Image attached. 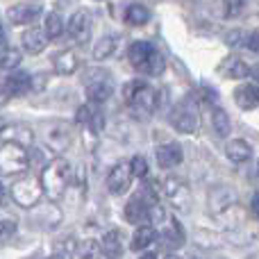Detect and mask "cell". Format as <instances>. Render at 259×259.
Listing matches in <instances>:
<instances>
[{"label":"cell","mask_w":259,"mask_h":259,"mask_svg":"<svg viewBox=\"0 0 259 259\" xmlns=\"http://www.w3.org/2000/svg\"><path fill=\"white\" fill-rule=\"evenodd\" d=\"M221 3H223V7H225V12L228 14H239L243 0H221Z\"/></svg>","instance_id":"74e56055"},{"label":"cell","mask_w":259,"mask_h":259,"mask_svg":"<svg viewBox=\"0 0 259 259\" xmlns=\"http://www.w3.org/2000/svg\"><path fill=\"white\" fill-rule=\"evenodd\" d=\"M155 157H157V164L161 168H175L178 164H182V148L178 143H164L155 150Z\"/></svg>","instance_id":"9c48e42d"},{"label":"cell","mask_w":259,"mask_h":259,"mask_svg":"<svg viewBox=\"0 0 259 259\" xmlns=\"http://www.w3.org/2000/svg\"><path fill=\"white\" fill-rule=\"evenodd\" d=\"M68 34L77 44H87L91 39V14L87 9H80V12H75L71 16V21H68Z\"/></svg>","instance_id":"52a82bcc"},{"label":"cell","mask_w":259,"mask_h":259,"mask_svg":"<svg viewBox=\"0 0 259 259\" xmlns=\"http://www.w3.org/2000/svg\"><path fill=\"white\" fill-rule=\"evenodd\" d=\"M112 94H114V87H112V82L109 80H96V82H89L87 84V98L91 100L94 105H103V103H107L109 98H112Z\"/></svg>","instance_id":"9a60e30c"},{"label":"cell","mask_w":259,"mask_h":259,"mask_svg":"<svg viewBox=\"0 0 259 259\" xmlns=\"http://www.w3.org/2000/svg\"><path fill=\"white\" fill-rule=\"evenodd\" d=\"M46 143H48L55 152L66 150L68 143H71V130L66 125H55L48 134H46Z\"/></svg>","instance_id":"d6986e66"},{"label":"cell","mask_w":259,"mask_h":259,"mask_svg":"<svg viewBox=\"0 0 259 259\" xmlns=\"http://www.w3.org/2000/svg\"><path fill=\"white\" fill-rule=\"evenodd\" d=\"M94 112H96L94 103H91V105H82V107L77 109V114H75V121L82 123V125H87V123L91 121V116H94Z\"/></svg>","instance_id":"d6a6232c"},{"label":"cell","mask_w":259,"mask_h":259,"mask_svg":"<svg viewBox=\"0 0 259 259\" xmlns=\"http://www.w3.org/2000/svg\"><path fill=\"white\" fill-rule=\"evenodd\" d=\"M234 103L243 109V112H250V109L259 107V84H241L234 91Z\"/></svg>","instance_id":"7c38bea8"},{"label":"cell","mask_w":259,"mask_h":259,"mask_svg":"<svg viewBox=\"0 0 259 259\" xmlns=\"http://www.w3.org/2000/svg\"><path fill=\"white\" fill-rule=\"evenodd\" d=\"M125 98H127V105L132 107V112L137 114L139 118H148L152 112L157 109L159 105V94L157 89H152L150 84L146 82H132V84L125 89Z\"/></svg>","instance_id":"7a4b0ae2"},{"label":"cell","mask_w":259,"mask_h":259,"mask_svg":"<svg viewBox=\"0 0 259 259\" xmlns=\"http://www.w3.org/2000/svg\"><path fill=\"white\" fill-rule=\"evenodd\" d=\"M30 168V152L25 146L14 141H5L0 146V173L3 175H18Z\"/></svg>","instance_id":"3957f363"},{"label":"cell","mask_w":259,"mask_h":259,"mask_svg":"<svg viewBox=\"0 0 259 259\" xmlns=\"http://www.w3.org/2000/svg\"><path fill=\"white\" fill-rule=\"evenodd\" d=\"M250 77L255 80V84H259V66H257V68H252V71H250Z\"/></svg>","instance_id":"7bdbcfd3"},{"label":"cell","mask_w":259,"mask_h":259,"mask_svg":"<svg viewBox=\"0 0 259 259\" xmlns=\"http://www.w3.org/2000/svg\"><path fill=\"white\" fill-rule=\"evenodd\" d=\"M0 139H3V141L21 143V146L27 148L34 141V132H32V127L23 125V123H9V125H5L0 130Z\"/></svg>","instance_id":"ba28073f"},{"label":"cell","mask_w":259,"mask_h":259,"mask_svg":"<svg viewBox=\"0 0 259 259\" xmlns=\"http://www.w3.org/2000/svg\"><path fill=\"white\" fill-rule=\"evenodd\" d=\"M55 71L59 75H71L77 71V55L73 50H62V53L55 57Z\"/></svg>","instance_id":"7402d4cb"},{"label":"cell","mask_w":259,"mask_h":259,"mask_svg":"<svg viewBox=\"0 0 259 259\" xmlns=\"http://www.w3.org/2000/svg\"><path fill=\"white\" fill-rule=\"evenodd\" d=\"M225 155H228V159H232L234 164H243V161L250 159L252 148H250V143L243 141V139H232V141L225 146Z\"/></svg>","instance_id":"ac0fdd59"},{"label":"cell","mask_w":259,"mask_h":259,"mask_svg":"<svg viewBox=\"0 0 259 259\" xmlns=\"http://www.w3.org/2000/svg\"><path fill=\"white\" fill-rule=\"evenodd\" d=\"M166 196L168 198H178V193H180V189H184V184L182 182H178L175 178H170V180H166Z\"/></svg>","instance_id":"d590c367"},{"label":"cell","mask_w":259,"mask_h":259,"mask_svg":"<svg viewBox=\"0 0 259 259\" xmlns=\"http://www.w3.org/2000/svg\"><path fill=\"white\" fill-rule=\"evenodd\" d=\"M170 125H173L178 132L182 134H193L200 125V118H198V107L196 100L187 98L182 103H178L173 109H170Z\"/></svg>","instance_id":"277c9868"},{"label":"cell","mask_w":259,"mask_h":259,"mask_svg":"<svg viewBox=\"0 0 259 259\" xmlns=\"http://www.w3.org/2000/svg\"><path fill=\"white\" fill-rule=\"evenodd\" d=\"M123 239H121V232L118 230H112V232H107L103 237V243H100V250H103V255L107 257H118L123 252Z\"/></svg>","instance_id":"603a6c76"},{"label":"cell","mask_w":259,"mask_h":259,"mask_svg":"<svg viewBox=\"0 0 259 259\" xmlns=\"http://www.w3.org/2000/svg\"><path fill=\"white\" fill-rule=\"evenodd\" d=\"M53 255H55V257H75V255H77V243H75V239H64V241H59L57 246H55Z\"/></svg>","instance_id":"f546056e"},{"label":"cell","mask_w":259,"mask_h":259,"mask_svg":"<svg viewBox=\"0 0 259 259\" xmlns=\"http://www.w3.org/2000/svg\"><path fill=\"white\" fill-rule=\"evenodd\" d=\"M148 207H150V202L143 200L141 196H134L125 205V221L132 225L148 223Z\"/></svg>","instance_id":"4fadbf2b"},{"label":"cell","mask_w":259,"mask_h":259,"mask_svg":"<svg viewBox=\"0 0 259 259\" xmlns=\"http://www.w3.org/2000/svg\"><path fill=\"white\" fill-rule=\"evenodd\" d=\"M46 84H48V75H46V73H39V75L32 77V89L34 91H39L41 87H46Z\"/></svg>","instance_id":"f35d334b"},{"label":"cell","mask_w":259,"mask_h":259,"mask_svg":"<svg viewBox=\"0 0 259 259\" xmlns=\"http://www.w3.org/2000/svg\"><path fill=\"white\" fill-rule=\"evenodd\" d=\"M94 246H96L94 241L82 243V246L77 248V255H80V257H98V255H100V250H98V248H94Z\"/></svg>","instance_id":"8d00e7d4"},{"label":"cell","mask_w":259,"mask_h":259,"mask_svg":"<svg viewBox=\"0 0 259 259\" xmlns=\"http://www.w3.org/2000/svg\"><path fill=\"white\" fill-rule=\"evenodd\" d=\"M18 64H21V50L7 48L3 55H0V68H3V71H12V68H16Z\"/></svg>","instance_id":"f1b7e54d"},{"label":"cell","mask_w":259,"mask_h":259,"mask_svg":"<svg viewBox=\"0 0 259 259\" xmlns=\"http://www.w3.org/2000/svg\"><path fill=\"white\" fill-rule=\"evenodd\" d=\"M243 39H246V34L243 32H232V34L225 36V41H228V46H239V41L243 44Z\"/></svg>","instance_id":"ab89813d"},{"label":"cell","mask_w":259,"mask_h":259,"mask_svg":"<svg viewBox=\"0 0 259 259\" xmlns=\"http://www.w3.org/2000/svg\"><path fill=\"white\" fill-rule=\"evenodd\" d=\"M148 18H150V12L141 3H132L125 9V21L130 25H143V23H148Z\"/></svg>","instance_id":"484cf974"},{"label":"cell","mask_w":259,"mask_h":259,"mask_svg":"<svg viewBox=\"0 0 259 259\" xmlns=\"http://www.w3.org/2000/svg\"><path fill=\"white\" fill-rule=\"evenodd\" d=\"M211 127H214V134L221 139L230 137V132H232V121H230V116L225 114V109L216 107L211 109Z\"/></svg>","instance_id":"44dd1931"},{"label":"cell","mask_w":259,"mask_h":259,"mask_svg":"<svg viewBox=\"0 0 259 259\" xmlns=\"http://www.w3.org/2000/svg\"><path fill=\"white\" fill-rule=\"evenodd\" d=\"M257 170H259V164H257Z\"/></svg>","instance_id":"bcb514c9"},{"label":"cell","mask_w":259,"mask_h":259,"mask_svg":"<svg viewBox=\"0 0 259 259\" xmlns=\"http://www.w3.org/2000/svg\"><path fill=\"white\" fill-rule=\"evenodd\" d=\"M152 50H155V46L148 44V41H134V44L130 46L127 57H130V62H132V66L137 68V71H143V66L148 64Z\"/></svg>","instance_id":"5bb4252c"},{"label":"cell","mask_w":259,"mask_h":259,"mask_svg":"<svg viewBox=\"0 0 259 259\" xmlns=\"http://www.w3.org/2000/svg\"><path fill=\"white\" fill-rule=\"evenodd\" d=\"M243 44H246L248 50H252V53H259V27H257V30H252L250 34H246Z\"/></svg>","instance_id":"e575fe53"},{"label":"cell","mask_w":259,"mask_h":259,"mask_svg":"<svg viewBox=\"0 0 259 259\" xmlns=\"http://www.w3.org/2000/svg\"><path fill=\"white\" fill-rule=\"evenodd\" d=\"M9 98H12V96H9V94H7V91H5V87H0V107H3V105H5V103H7V100H9Z\"/></svg>","instance_id":"b9f144b4"},{"label":"cell","mask_w":259,"mask_h":259,"mask_svg":"<svg viewBox=\"0 0 259 259\" xmlns=\"http://www.w3.org/2000/svg\"><path fill=\"white\" fill-rule=\"evenodd\" d=\"M41 14L39 5H14L7 9V21L14 25H27Z\"/></svg>","instance_id":"30bf717a"},{"label":"cell","mask_w":259,"mask_h":259,"mask_svg":"<svg viewBox=\"0 0 259 259\" xmlns=\"http://www.w3.org/2000/svg\"><path fill=\"white\" fill-rule=\"evenodd\" d=\"M132 170H130V164H116L107 175V189L114 196H123V193L130 189V182H132Z\"/></svg>","instance_id":"8992f818"},{"label":"cell","mask_w":259,"mask_h":259,"mask_svg":"<svg viewBox=\"0 0 259 259\" xmlns=\"http://www.w3.org/2000/svg\"><path fill=\"white\" fill-rule=\"evenodd\" d=\"M0 198H3V184H0Z\"/></svg>","instance_id":"f6af8a7d"},{"label":"cell","mask_w":259,"mask_h":259,"mask_svg":"<svg viewBox=\"0 0 259 259\" xmlns=\"http://www.w3.org/2000/svg\"><path fill=\"white\" fill-rule=\"evenodd\" d=\"M116 48H118V36L107 34V36H103V39H100L98 44H96V48H94V57L98 59V62H103V59L112 57V55L116 53Z\"/></svg>","instance_id":"cb8c5ba5"},{"label":"cell","mask_w":259,"mask_h":259,"mask_svg":"<svg viewBox=\"0 0 259 259\" xmlns=\"http://www.w3.org/2000/svg\"><path fill=\"white\" fill-rule=\"evenodd\" d=\"M164 68H166L164 57H161V53L155 48V50H152V55H150V59H148V64L143 66L141 73H146V75H161V73H164Z\"/></svg>","instance_id":"83f0119b"},{"label":"cell","mask_w":259,"mask_h":259,"mask_svg":"<svg viewBox=\"0 0 259 259\" xmlns=\"http://www.w3.org/2000/svg\"><path fill=\"white\" fill-rule=\"evenodd\" d=\"M41 196H44V184H41V180L34 178V175H25V178L16 180V182L12 184V198L21 207H25V209L34 207L36 202L41 200Z\"/></svg>","instance_id":"5b68a950"},{"label":"cell","mask_w":259,"mask_h":259,"mask_svg":"<svg viewBox=\"0 0 259 259\" xmlns=\"http://www.w3.org/2000/svg\"><path fill=\"white\" fill-rule=\"evenodd\" d=\"M21 41H23V50H25V53L39 55L41 50L46 48V44H48V34H46V30H41V27H30V30L23 32Z\"/></svg>","instance_id":"8fae6325"},{"label":"cell","mask_w":259,"mask_h":259,"mask_svg":"<svg viewBox=\"0 0 259 259\" xmlns=\"http://www.w3.org/2000/svg\"><path fill=\"white\" fill-rule=\"evenodd\" d=\"M64 18L59 16L57 12H50L48 16H46V23H44V30L46 34H48V39H57V36L64 34Z\"/></svg>","instance_id":"4316f807"},{"label":"cell","mask_w":259,"mask_h":259,"mask_svg":"<svg viewBox=\"0 0 259 259\" xmlns=\"http://www.w3.org/2000/svg\"><path fill=\"white\" fill-rule=\"evenodd\" d=\"M130 170H132L134 178H146V175H148V161H146V157H141V155L132 157V161H130Z\"/></svg>","instance_id":"4dcf8cb0"},{"label":"cell","mask_w":259,"mask_h":259,"mask_svg":"<svg viewBox=\"0 0 259 259\" xmlns=\"http://www.w3.org/2000/svg\"><path fill=\"white\" fill-rule=\"evenodd\" d=\"M5 91H7L12 98H18V96H25L27 91L32 89V75L27 73H14L5 80Z\"/></svg>","instance_id":"2e32d148"},{"label":"cell","mask_w":259,"mask_h":259,"mask_svg":"<svg viewBox=\"0 0 259 259\" xmlns=\"http://www.w3.org/2000/svg\"><path fill=\"white\" fill-rule=\"evenodd\" d=\"M250 214L255 216V219H259V193H255L250 200Z\"/></svg>","instance_id":"60d3db41"},{"label":"cell","mask_w":259,"mask_h":259,"mask_svg":"<svg viewBox=\"0 0 259 259\" xmlns=\"http://www.w3.org/2000/svg\"><path fill=\"white\" fill-rule=\"evenodd\" d=\"M223 73L228 77H232V80H241V77L250 75V68L246 66V62H243V59L230 57V59H225V64H223Z\"/></svg>","instance_id":"d4e9b609"},{"label":"cell","mask_w":259,"mask_h":259,"mask_svg":"<svg viewBox=\"0 0 259 259\" xmlns=\"http://www.w3.org/2000/svg\"><path fill=\"white\" fill-rule=\"evenodd\" d=\"M68 180H71V166L66 159L62 157H55L41 170V184H44V196L50 202H57L64 196L68 187Z\"/></svg>","instance_id":"6da1fadb"},{"label":"cell","mask_w":259,"mask_h":259,"mask_svg":"<svg viewBox=\"0 0 259 259\" xmlns=\"http://www.w3.org/2000/svg\"><path fill=\"white\" fill-rule=\"evenodd\" d=\"M0 46H5V30H3V25H0Z\"/></svg>","instance_id":"ee69618b"},{"label":"cell","mask_w":259,"mask_h":259,"mask_svg":"<svg viewBox=\"0 0 259 259\" xmlns=\"http://www.w3.org/2000/svg\"><path fill=\"white\" fill-rule=\"evenodd\" d=\"M14 234H16V223H14L12 219L0 221V246H5V243H7Z\"/></svg>","instance_id":"1f68e13d"},{"label":"cell","mask_w":259,"mask_h":259,"mask_svg":"<svg viewBox=\"0 0 259 259\" xmlns=\"http://www.w3.org/2000/svg\"><path fill=\"white\" fill-rule=\"evenodd\" d=\"M87 125H89V130H91L94 134H100V132H103V127H105V116H103V112H100V109H96L94 116H91V121L87 123Z\"/></svg>","instance_id":"836d02e7"},{"label":"cell","mask_w":259,"mask_h":259,"mask_svg":"<svg viewBox=\"0 0 259 259\" xmlns=\"http://www.w3.org/2000/svg\"><path fill=\"white\" fill-rule=\"evenodd\" d=\"M161 246L170 248V250H178V248L184 246V230L182 225L178 223V221H173V225L170 228H166L164 232H161Z\"/></svg>","instance_id":"ffe728a7"},{"label":"cell","mask_w":259,"mask_h":259,"mask_svg":"<svg viewBox=\"0 0 259 259\" xmlns=\"http://www.w3.org/2000/svg\"><path fill=\"white\" fill-rule=\"evenodd\" d=\"M157 241V230L152 228V223L150 225H146V223H141L137 230H134V237H132V250H137V252H143L146 248H150L152 243Z\"/></svg>","instance_id":"e0dca14e"}]
</instances>
